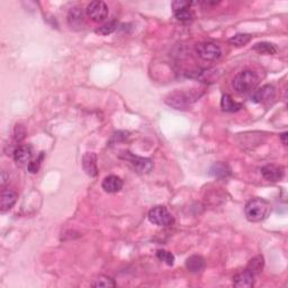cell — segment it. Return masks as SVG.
<instances>
[{
	"instance_id": "cell-6",
	"label": "cell",
	"mask_w": 288,
	"mask_h": 288,
	"mask_svg": "<svg viewBox=\"0 0 288 288\" xmlns=\"http://www.w3.org/2000/svg\"><path fill=\"white\" fill-rule=\"evenodd\" d=\"M125 160H127L132 167L140 173H149L153 168V162L148 158L134 155L130 152H125Z\"/></svg>"
},
{
	"instance_id": "cell-22",
	"label": "cell",
	"mask_w": 288,
	"mask_h": 288,
	"mask_svg": "<svg viewBox=\"0 0 288 288\" xmlns=\"http://www.w3.org/2000/svg\"><path fill=\"white\" fill-rule=\"evenodd\" d=\"M253 50L257 51L258 53L268 54V56H272V54L277 53V47L268 42L257 43V44L253 46Z\"/></svg>"
},
{
	"instance_id": "cell-14",
	"label": "cell",
	"mask_w": 288,
	"mask_h": 288,
	"mask_svg": "<svg viewBox=\"0 0 288 288\" xmlns=\"http://www.w3.org/2000/svg\"><path fill=\"white\" fill-rule=\"evenodd\" d=\"M17 200V194L10 189H3L1 192V200H0V210L1 212H7L12 210V207L15 205Z\"/></svg>"
},
{
	"instance_id": "cell-23",
	"label": "cell",
	"mask_w": 288,
	"mask_h": 288,
	"mask_svg": "<svg viewBox=\"0 0 288 288\" xmlns=\"http://www.w3.org/2000/svg\"><path fill=\"white\" fill-rule=\"evenodd\" d=\"M251 38H252V35L239 33V34L233 35L232 38L229 39V42L231 43L232 45H235V46H244L251 41Z\"/></svg>"
},
{
	"instance_id": "cell-3",
	"label": "cell",
	"mask_w": 288,
	"mask_h": 288,
	"mask_svg": "<svg viewBox=\"0 0 288 288\" xmlns=\"http://www.w3.org/2000/svg\"><path fill=\"white\" fill-rule=\"evenodd\" d=\"M149 221L158 227H169L173 223V215L169 213L165 206H155L148 214Z\"/></svg>"
},
{
	"instance_id": "cell-28",
	"label": "cell",
	"mask_w": 288,
	"mask_h": 288,
	"mask_svg": "<svg viewBox=\"0 0 288 288\" xmlns=\"http://www.w3.org/2000/svg\"><path fill=\"white\" fill-rule=\"evenodd\" d=\"M280 140H282V142H283V144L284 145H287V132H284V133H282L280 134Z\"/></svg>"
},
{
	"instance_id": "cell-2",
	"label": "cell",
	"mask_w": 288,
	"mask_h": 288,
	"mask_svg": "<svg viewBox=\"0 0 288 288\" xmlns=\"http://www.w3.org/2000/svg\"><path fill=\"white\" fill-rule=\"evenodd\" d=\"M259 82V77L252 70H243L234 77L232 87L236 93L247 94L256 88Z\"/></svg>"
},
{
	"instance_id": "cell-19",
	"label": "cell",
	"mask_w": 288,
	"mask_h": 288,
	"mask_svg": "<svg viewBox=\"0 0 288 288\" xmlns=\"http://www.w3.org/2000/svg\"><path fill=\"white\" fill-rule=\"evenodd\" d=\"M210 171L211 174H213V176L216 178H220V179H222V178H227L231 174V169H230L229 166L221 162L214 163Z\"/></svg>"
},
{
	"instance_id": "cell-26",
	"label": "cell",
	"mask_w": 288,
	"mask_h": 288,
	"mask_svg": "<svg viewBox=\"0 0 288 288\" xmlns=\"http://www.w3.org/2000/svg\"><path fill=\"white\" fill-rule=\"evenodd\" d=\"M25 136H26V130H25V127L21 124H17L15 126V130H14V138L17 142H20L24 140Z\"/></svg>"
},
{
	"instance_id": "cell-5",
	"label": "cell",
	"mask_w": 288,
	"mask_h": 288,
	"mask_svg": "<svg viewBox=\"0 0 288 288\" xmlns=\"http://www.w3.org/2000/svg\"><path fill=\"white\" fill-rule=\"evenodd\" d=\"M86 12L91 20L95 23H101L108 16V7L104 1L96 0V1H91L87 6Z\"/></svg>"
},
{
	"instance_id": "cell-15",
	"label": "cell",
	"mask_w": 288,
	"mask_h": 288,
	"mask_svg": "<svg viewBox=\"0 0 288 288\" xmlns=\"http://www.w3.org/2000/svg\"><path fill=\"white\" fill-rule=\"evenodd\" d=\"M32 147L31 145H20L15 151H14V159L19 165H25V163H30L32 158Z\"/></svg>"
},
{
	"instance_id": "cell-9",
	"label": "cell",
	"mask_w": 288,
	"mask_h": 288,
	"mask_svg": "<svg viewBox=\"0 0 288 288\" xmlns=\"http://www.w3.org/2000/svg\"><path fill=\"white\" fill-rule=\"evenodd\" d=\"M82 169L89 177H96L98 174L97 155L94 152H86L82 156Z\"/></svg>"
},
{
	"instance_id": "cell-4",
	"label": "cell",
	"mask_w": 288,
	"mask_h": 288,
	"mask_svg": "<svg viewBox=\"0 0 288 288\" xmlns=\"http://www.w3.org/2000/svg\"><path fill=\"white\" fill-rule=\"evenodd\" d=\"M196 53L204 61H217L222 57V50L213 42H203L196 46Z\"/></svg>"
},
{
	"instance_id": "cell-27",
	"label": "cell",
	"mask_w": 288,
	"mask_h": 288,
	"mask_svg": "<svg viewBox=\"0 0 288 288\" xmlns=\"http://www.w3.org/2000/svg\"><path fill=\"white\" fill-rule=\"evenodd\" d=\"M42 155L43 154H41V156H39V159H38V160H35V161H31L30 163H28V170H30V173H38V169H39V161H41V159H42Z\"/></svg>"
},
{
	"instance_id": "cell-11",
	"label": "cell",
	"mask_w": 288,
	"mask_h": 288,
	"mask_svg": "<svg viewBox=\"0 0 288 288\" xmlns=\"http://www.w3.org/2000/svg\"><path fill=\"white\" fill-rule=\"evenodd\" d=\"M276 89L272 85H265L260 89H258L256 93L252 95V101L257 104H264L267 101L271 100L275 97Z\"/></svg>"
},
{
	"instance_id": "cell-7",
	"label": "cell",
	"mask_w": 288,
	"mask_h": 288,
	"mask_svg": "<svg viewBox=\"0 0 288 288\" xmlns=\"http://www.w3.org/2000/svg\"><path fill=\"white\" fill-rule=\"evenodd\" d=\"M191 5H192V2L173 1L171 6H173L174 17L179 21H191L194 18V13L192 12Z\"/></svg>"
},
{
	"instance_id": "cell-18",
	"label": "cell",
	"mask_w": 288,
	"mask_h": 288,
	"mask_svg": "<svg viewBox=\"0 0 288 288\" xmlns=\"http://www.w3.org/2000/svg\"><path fill=\"white\" fill-rule=\"evenodd\" d=\"M68 21L71 27H80L83 24V13L81 8L75 7L71 8L68 15Z\"/></svg>"
},
{
	"instance_id": "cell-20",
	"label": "cell",
	"mask_w": 288,
	"mask_h": 288,
	"mask_svg": "<svg viewBox=\"0 0 288 288\" xmlns=\"http://www.w3.org/2000/svg\"><path fill=\"white\" fill-rule=\"evenodd\" d=\"M264 265H265L264 257L257 256L249 261L247 269L252 273H254V275H258V273H260L262 271V269H264Z\"/></svg>"
},
{
	"instance_id": "cell-13",
	"label": "cell",
	"mask_w": 288,
	"mask_h": 288,
	"mask_svg": "<svg viewBox=\"0 0 288 288\" xmlns=\"http://www.w3.org/2000/svg\"><path fill=\"white\" fill-rule=\"evenodd\" d=\"M191 99L192 97L188 96L187 94L174 93L170 95V98L167 100V103L176 109H184L186 106H188V104H191Z\"/></svg>"
},
{
	"instance_id": "cell-16",
	"label": "cell",
	"mask_w": 288,
	"mask_h": 288,
	"mask_svg": "<svg viewBox=\"0 0 288 288\" xmlns=\"http://www.w3.org/2000/svg\"><path fill=\"white\" fill-rule=\"evenodd\" d=\"M205 259L202 256H197V254L191 256L186 260V268L188 269L189 272L192 273L202 272L205 269Z\"/></svg>"
},
{
	"instance_id": "cell-8",
	"label": "cell",
	"mask_w": 288,
	"mask_h": 288,
	"mask_svg": "<svg viewBox=\"0 0 288 288\" xmlns=\"http://www.w3.org/2000/svg\"><path fill=\"white\" fill-rule=\"evenodd\" d=\"M254 273L246 268L233 277V285L238 288H251L254 285Z\"/></svg>"
},
{
	"instance_id": "cell-21",
	"label": "cell",
	"mask_w": 288,
	"mask_h": 288,
	"mask_svg": "<svg viewBox=\"0 0 288 288\" xmlns=\"http://www.w3.org/2000/svg\"><path fill=\"white\" fill-rule=\"evenodd\" d=\"M91 286L96 287V288H109V287H116V283L115 280L111 278L108 276H99L97 277L96 279H94V282L91 283Z\"/></svg>"
},
{
	"instance_id": "cell-25",
	"label": "cell",
	"mask_w": 288,
	"mask_h": 288,
	"mask_svg": "<svg viewBox=\"0 0 288 288\" xmlns=\"http://www.w3.org/2000/svg\"><path fill=\"white\" fill-rule=\"evenodd\" d=\"M156 257H158L159 260L163 261L168 266H173L174 264V256L167 250H158Z\"/></svg>"
},
{
	"instance_id": "cell-10",
	"label": "cell",
	"mask_w": 288,
	"mask_h": 288,
	"mask_svg": "<svg viewBox=\"0 0 288 288\" xmlns=\"http://www.w3.org/2000/svg\"><path fill=\"white\" fill-rule=\"evenodd\" d=\"M261 174L266 180L276 182L283 179L284 176H285V170H284L282 166L268 165L262 168Z\"/></svg>"
},
{
	"instance_id": "cell-24",
	"label": "cell",
	"mask_w": 288,
	"mask_h": 288,
	"mask_svg": "<svg viewBox=\"0 0 288 288\" xmlns=\"http://www.w3.org/2000/svg\"><path fill=\"white\" fill-rule=\"evenodd\" d=\"M117 25H118L117 21H115V20L109 21V23L103 25V26H100L99 28H97L96 33L97 34H100V35H109L116 31Z\"/></svg>"
},
{
	"instance_id": "cell-1",
	"label": "cell",
	"mask_w": 288,
	"mask_h": 288,
	"mask_svg": "<svg viewBox=\"0 0 288 288\" xmlns=\"http://www.w3.org/2000/svg\"><path fill=\"white\" fill-rule=\"evenodd\" d=\"M270 213V204L262 198H253L247 203L244 214L248 221L260 222Z\"/></svg>"
},
{
	"instance_id": "cell-12",
	"label": "cell",
	"mask_w": 288,
	"mask_h": 288,
	"mask_svg": "<svg viewBox=\"0 0 288 288\" xmlns=\"http://www.w3.org/2000/svg\"><path fill=\"white\" fill-rule=\"evenodd\" d=\"M123 180L118 176H115V174H109V176L105 177L103 182H101V187L108 194L118 192L123 188Z\"/></svg>"
},
{
	"instance_id": "cell-17",
	"label": "cell",
	"mask_w": 288,
	"mask_h": 288,
	"mask_svg": "<svg viewBox=\"0 0 288 288\" xmlns=\"http://www.w3.org/2000/svg\"><path fill=\"white\" fill-rule=\"evenodd\" d=\"M221 107H222V111L227 113H234V112L240 111V109L242 108V105L240 103H236L235 100H233L230 95L225 94L222 96Z\"/></svg>"
}]
</instances>
